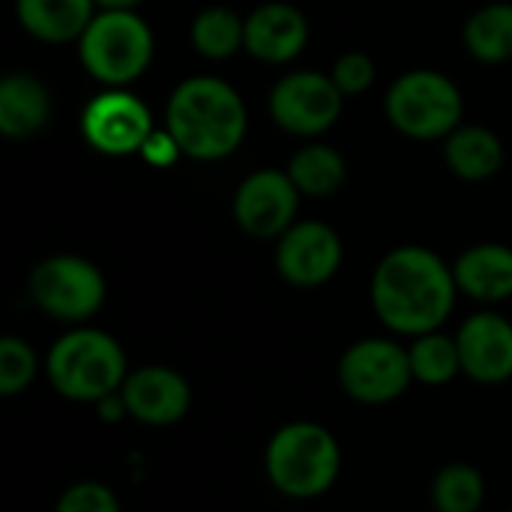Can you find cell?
<instances>
[{
	"instance_id": "cell-1",
	"label": "cell",
	"mask_w": 512,
	"mask_h": 512,
	"mask_svg": "<svg viewBox=\"0 0 512 512\" xmlns=\"http://www.w3.org/2000/svg\"><path fill=\"white\" fill-rule=\"evenodd\" d=\"M372 309L396 336L441 330L456 306V276L441 255L423 246H402L381 258L372 273Z\"/></svg>"
},
{
	"instance_id": "cell-2",
	"label": "cell",
	"mask_w": 512,
	"mask_h": 512,
	"mask_svg": "<svg viewBox=\"0 0 512 512\" xmlns=\"http://www.w3.org/2000/svg\"><path fill=\"white\" fill-rule=\"evenodd\" d=\"M168 132L192 159H222L246 135V105L219 78H189L168 102Z\"/></svg>"
},
{
	"instance_id": "cell-3",
	"label": "cell",
	"mask_w": 512,
	"mask_h": 512,
	"mask_svg": "<svg viewBox=\"0 0 512 512\" xmlns=\"http://www.w3.org/2000/svg\"><path fill=\"white\" fill-rule=\"evenodd\" d=\"M129 372L123 345L99 327H69L45 354V378L51 390L75 405L93 408L120 393Z\"/></svg>"
},
{
	"instance_id": "cell-4",
	"label": "cell",
	"mask_w": 512,
	"mask_h": 512,
	"mask_svg": "<svg viewBox=\"0 0 512 512\" xmlns=\"http://www.w3.org/2000/svg\"><path fill=\"white\" fill-rule=\"evenodd\" d=\"M264 474L273 492L288 501H318L342 477V444L315 420L279 426L264 447Z\"/></svg>"
},
{
	"instance_id": "cell-5",
	"label": "cell",
	"mask_w": 512,
	"mask_h": 512,
	"mask_svg": "<svg viewBox=\"0 0 512 512\" xmlns=\"http://www.w3.org/2000/svg\"><path fill=\"white\" fill-rule=\"evenodd\" d=\"M342 393L366 408L399 402L414 387L408 345L387 336H366L351 342L336 366Z\"/></svg>"
},
{
	"instance_id": "cell-6",
	"label": "cell",
	"mask_w": 512,
	"mask_h": 512,
	"mask_svg": "<svg viewBox=\"0 0 512 512\" xmlns=\"http://www.w3.org/2000/svg\"><path fill=\"white\" fill-rule=\"evenodd\" d=\"M153 57V33L135 12H102L81 33V60L105 84L135 81Z\"/></svg>"
},
{
	"instance_id": "cell-7",
	"label": "cell",
	"mask_w": 512,
	"mask_h": 512,
	"mask_svg": "<svg viewBox=\"0 0 512 512\" xmlns=\"http://www.w3.org/2000/svg\"><path fill=\"white\" fill-rule=\"evenodd\" d=\"M105 276L81 255H51L30 273L33 303L54 321L84 324L105 306Z\"/></svg>"
},
{
	"instance_id": "cell-8",
	"label": "cell",
	"mask_w": 512,
	"mask_h": 512,
	"mask_svg": "<svg viewBox=\"0 0 512 512\" xmlns=\"http://www.w3.org/2000/svg\"><path fill=\"white\" fill-rule=\"evenodd\" d=\"M387 114L393 126L411 138H441L462 120V93L447 75L417 69L390 87Z\"/></svg>"
},
{
	"instance_id": "cell-9",
	"label": "cell",
	"mask_w": 512,
	"mask_h": 512,
	"mask_svg": "<svg viewBox=\"0 0 512 512\" xmlns=\"http://www.w3.org/2000/svg\"><path fill=\"white\" fill-rule=\"evenodd\" d=\"M120 396L126 402L129 420L147 429H168L186 420L192 411V384L183 372L150 363L129 372L126 384L120 387Z\"/></svg>"
},
{
	"instance_id": "cell-10",
	"label": "cell",
	"mask_w": 512,
	"mask_h": 512,
	"mask_svg": "<svg viewBox=\"0 0 512 512\" xmlns=\"http://www.w3.org/2000/svg\"><path fill=\"white\" fill-rule=\"evenodd\" d=\"M273 120L294 135H318L342 114V90L333 75L294 72L282 78L270 96Z\"/></svg>"
},
{
	"instance_id": "cell-11",
	"label": "cell",
	"mask_w": 512,
	"mask_h": 512,
	"mask_svg": "<svg viewBox=\"0 0 512 512\" xmlns=\"http://www.w3.org/2000/svg\"><path fill=\"white\" fill-rule=\"evenodd\" d=\"M462 357V378L480 387H501L512 381V321L501 312H474L456 330Z\"/></svg>"
},
{
	"instance_id": "cell-12",
	"label": "cell",
	"mask_w": 512,
	"mask_h": 512,
	"mask_svg": "<svg viewBox=\"0 0 512 512\" xmlns=\"http://www.w3.org/2000/svg\"><path fill=\"white\" fill-rule=\"evenodd\" d=\"M342 267V240L324 222L291 225L276 246V270L294 288H318Z\"/></svg>"
},
{
	"instance_id": "cell-13",
	"label": "cell",
	"mask_w": 512,
	"mask_h": 512,
	"mask_svg": "<svg viewBox=\"0 0 512 512\" xmlns=\"http://www.w3.org/2000/svg\"><path fill=\"white\" fill-rule=\"evenodd\" d=\"M84 138L108 156H126L144 147L153 132L150 111L132 93L108 90L96 96L81 117Z\"/></svg>"
},
{
	"instance_id": "cell-14",
	"label": "cell",
	"mask_w": 512,
	"mask_h": 512,
	"mask_svg": "<svg viewBox=\"0 0 512 512\" xmlns=\"http://www.w3.org/2000/svg\"><path fill=\"white\" fill-rule=\"evenodd\" d=\"M300 189L282 171H258L243 180L234 198L237 225L258 240L282 237L297 213Z\"/></svg>"
},
{
	"instance_id": "cell-15",
	"label": "cell",
	"mask_w": 512,
	"mask_h": 512,
	"mask_svg": "<svg viewBox=\"0 0 512 512\" xmlns=\"http://www.w3.org/2000/svg\"><path fill=\"white\" fill-rule=\"evenodd\" d=\"M306 18L288 3H267L246 18V51L267 63H285L306 45Z\"/></svg>"
},
{
	"instance_id": "cell-16",
	"label": "cell",
	"mask_w": 512,
	"mask_h": 512,
	"mask_svg": "<svg viewBox=\"0 0 512 512\" xmlns=\"http://www.w3.org/2000/svg\"><path fill=\"white\" fill-rule=\"evenodd\" d=\"M456 285L465 297L495 306L512 297V249L501 243H480L453 264Z\"/></svg>"
},
{
	"instance_id": "cell-17",
	"label": "cell",
	"mask_w": 512,
	"mask_h": 512,
	"mask_svg": "<svg viewBox=\"0 0 512 512\" xmlns=\"http://www.w3.org/2000/svg\"><path fill=\"white\" fill-rule=\"evenodd\" d=\"M51 99L42 81L27 72H12L0 81V129L9 138H27L45 126Z\"/></svg>"
},
{
	"instance_id": "cell-18",
	"label": "cell",
	"mask_w": 512,
	"mask_h": 512,
	"mask_svg": "<svg viewBox=\"0 0 512 512\" xmlns=\"http://www.w3.org/2000/svg\"><path fill=\"white\" fill-rule=\"evenodd\" d=\"M18 21L36 39L66 42L93 21V0H18Z\"/></svg>"
},
{
	"instance_id": "cell-19",
	"label": "cell",
	"mask_w": 512,
	"mask_h": 512,
	"mask_svg": "<svg viewBox=\"0 0 512 512\" xmlns=\"http://www.w3.org/2000/svg\"><path fill=\"white\" fill-rule=\"evenodd\" d=\"M486 477L471 462H447L429 483V501L435 512H480L486 507Z\"/></svg>"
},
{
	"instance_id": "cell-20",
	"label": "cell",
	"mask_w": 512,
	"mask_h": 512,
	"mask_svg": "<svg viewBox=\"0 0 512 512\" xmlns=\"http://www.w3.org/2000/svg\"><path fill=\"white\" fill-rule=\"evenodd\" d=\"M447 162L465 180H486L504 165V144L483 126H465L447 138Z\"/></svg>"
},
{
	"instance_id": "cell-21",
	"label": "cell",
	"mask_w": 512,
	"mask_h": 512,
	"mask_svg": "<svg viewBox=\"0 0 512 512\" xmlns=\"http://www.w3.org/2000/svg\"><path fill=\"white\" fill-rule=\"evenodd\" d=\"M408 360H411L414 384L447 387L456 378H462V357H459L456 336H447L444 330L414 336L408 345Z\"/></svg>"
},
{
	"instance_id": "cell-22",
	"label": "cell",
	"mask_w": 512,
	"mask_h": 512,
	"mask_svg": "<svg viewBox=\"0 0 512 512\" xmlns=\"http://www.w3.org/2000/svg\"><path fill=\"white\" fill-rule=\"evenodd\" d=\"M288 177L294 180V186H297L303 195L327 198V195H333V192L342 186V180H345V159H342L333 147L309 144V147H303V150L291 159Z\"/></svg>"
},
{
	"instance_id": "cell-23",
	"label": "cell",
	"mask_w": 512,
	"mask_h": 512,
	"mask_svg": "<svg viewBox=\"0 0 512 512\" xmlns=\"http://www.w3.org/2000/svg\"><path fill=\"white\" fill-rule=\"evenodd\" d=\"M465 42L477 60L504 63L512 57V6L492 3L483 6L465 27Z\"/></svg>"
},
{
	"instance_id": "cell-24",
	"label": "cell",
	"mask_w": 512,
	"mask_h": 512,
	"mask_svg": "<svg viewBox=\"0 0 512 512\" xmlns=\"http://www.w3.org/2000/svg\"><path fill=\"white\" fill-rule=\"evenodd\" d=\"M192 45L210 60H225L240 45H246V21L222 6L204 9L192 21Z\"/></svg>"
},
{
	"instance_id": "cell-25",
	"label": "cell",
	"mask_w": 512,
	"mask_h": 512,
	"mask_svg": "<svg viewBox=\"0 0 512 512\" xmlns=\"http://www.w3.org/2000/svg\"><path fill=\"white\" fill-rule=\"evenodd\" d=\"M39 369H45V366H39V357L27 339H21V336L0 339V396L15 399L24 390H30Z\"/></svg>"
},
{
	"instance_id": "cell-26",
	"label": "cell",
	"mask_w": 512,
	"mask_h": 512,
	"mask_svg": "<svg viewBox=\"0 0 512 512\" xmlns=\"http://www.w3.org/2000/svg\"><path fill=\"white\" fill-rule=\"evenodd\" d=\"M54 512H123V504L108 483L78 480L57 495Z\"/></svg>"
},
{
	"instance_id": "cell-27",
	"label": "cell",
	"mask_w": 512,
	"mask_h": 512,
	"mask_svg": "<svg viewBox=\"0 0 512 512\" xmlns=\"http://www.w3.org/2000/svg\"><path fill=\"white\" fill-rule=\"evenodd\" d=\"M333 81L342 93H363L372 87L375 81V63L372 57L360 54V51H351V54H342L333 66Z\"/></svg>"
},
{
	"instance_id": "cell-28",
	"label": "cell",
	"mask_w": 512,
	"mask_h": 512,
	"mask_svg": "<svg viewBox=\"0 0 512 512\" xmlns=\"http://www.w3.org/2000/svg\"><path fill=\"white\" fill-rule=\"evenodd\" d=\"M183 150H180V144L174 141V135L171 132H150V138L144 141V147H141V156L150 162V165H156V168H168L177 156H180Z\"/></svg>"
},
{
	"instance_id": "cell-29",
	"label": "cell",
	"mask_w": 512,
	"mask_h": 512,
	"mask_svg": "<svg viewBox=\"0 0 512 512\" xmlns=\"http://www.w3.org/2000/svg\"><path fill=\"white\" fill-rule=\"evenodd\" d=\"M93 408H96V414H99L105 423H120V420H129V414H126V402H123V396H120V393H114V396H108V399L96 402Z\"/></svg>"
},
{
	"instance_id": "cell-30",
	"label": "cell",
	"mask_w": 512,
	"mask_h": 512,
	"mask_svg": "<svg viewBox=\"0 0 512 512\" xmlns=\"http://www.w3.org/2000/svg\"><path fill=\"white\" fill-rule=\"evenodd\" d=\"M96 6H102L105 12H132L141 0H93Z\"/></svg>"
},
{
	"instance_id": "cell-31",
	"label": "cell",
	"mask_w": 512,
	"mask_h": 512,
	"mask_svg": "<svg viewBox=\"0 0 512 512\" xmlns=\"http://www.w3.org/2000/svg\"><path fill=\"white\" fill-rule=\"evenodd\" d=\"M510 512H512V504H510Z\"/></svg>"
}]
</instances>
